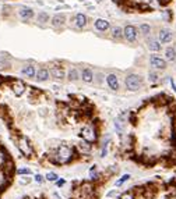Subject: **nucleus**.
Returning <instances> with one entry per match:
<instances>
[{"mask_svg":"<svg viewBox=\"0 0 176 199\" xmlns=\"http://www.w3.org/2000/svg\"><path fill=\"white\" fill-rule=\"evenodd\" d=\"M73 159V150L69 145H60L55 150V156L52 159V163L55 164H66Z\"/></svg>","mask_w":176,"mask_h":199,"instance_id":"nucleus-1","label":"nucleus"},{"mask_svg":"<svg viewBox=\"0 0 176 199\" xmlns=\"http://www.w3.org/2000/svg\"><path fill=\"white\" fill-rule=\"evenodd\" d=\"M124 85L126 88L131 92H137L141 86H143V78L137 74H129L124 79Z\"/></svg>","mask_w":176,"mask_h":199,"instance_id":"nucleus-2","label":"nucleus"},{"mask_svg":"<svg viewBox=\"0 0 176 199\" xmlns=\"http://www.w3.org/2000/svg\"><path fill=\"white\" fill-rule=\"evenodd\" d=\"M80 137L83 138V141H85L88 144H94V142H96V139H98V137H96V130L92 124L84 127L83 130H81Z\"/></svg>","mask_w":176,"mask_h":199,"instance_id":"nucleus-3","label":"nucleus"},{"mask_svg":"<svg viewBox=\"0 0 176 199\" xmlns=\"http://www.w3.org/2000/svg\"><path fill=\"white\" fill-rule=\"evenodd\" d=\"M17 146H18V149H20V152L24 155V156L30 157L31 155L34 153L32 145H31L30 139H28L27 137H20V139H18V144H17Z\"/></svg>","mask_w":176,"mask_h":199,"instance_id":"nucleus-4","label":"nucleus"},{"mask_svg":"<svg viewBox=\"0 0 176 199\" xmlns=\"http://www.w3.org/2000/svg\"><path fill=\"white\" fill-rule=\"evenodd\" d=\"M123 38L130 43L136 42L137 38H138V30L134 25H130L129 24V25H126L123 28Z\"/></svg>","mask_w":176,"mask_h":199,"instance_id":"nucleus-5","label":"nucleus"},{"mask_svg":"<svg viewBox=\"0 0 176 199\" xmlns=\"http://www.w3.org/2000/svg\"><path fill=\"white\" fill-rule=\"evenodd\" d=\"M49 74H50V77H52V78L57 79V81H62V79H64L66 71H64V68L62 67V65L53 64L52 67H50V70H49Z\"/></svg>","mask_w":176,"mask_h":199,"instance_id":"nucleus-6","label":"nucleus"},{"mask_svg":"<svg viewBox=\"0 0 176 199\" xmlns=\"http://www.w3.org/2000/svg\"><path fill=\"white\" fill-rule=\"evenodd\" d=\"M149 64H151V67H154V68H156V70L166 68V60L160 57V56H155V54H153L149 57Z\"/></svg>","mask_w":176,"mask_h":199,"instance_id":"nucleus-7","label":"nucleus"},{"mask_svg":"<svg viewBox=\"0 0 176 199\" xmlns=\"http://www.w3.org/2000/svg\"><path fill=\"white\" fill-rule=\"evenodd\" d=\"M25 84H24L23 81H20V79H14V81H11V91H13V93L16 95V96H21V95H24V92H25Z\"/></svg>","mask_w":176,"mask_h":199,"instance_id":"nucleus-8","label":"nucleus"},{"mask_svg":"<svg viewBox=\"0 0 176 199\" xmlns=\"http://www.w3.org/2000/svg\"><path fill=\"white\" fill-rule=\"evenodd\" d=\"M172 39H173V33L171 30L162 28V30L160 31V33H158V40H160L161 43H169V42H172Z\"/></svg>","mask_w":176,"mask_h":199,"instance_id":"nucleus-9","label":"nucleus"},{"mask_svg":"<svg viewBox=\"0 0 176 199\" xmlns=\"http://www.w3.org/2000/svg\"><path fill=\"white\" fill-rule=\"evenodd\" d=\"M67 21V17L66 14H62V13H57L52 17V25L55 28H60V26H63Z\"/></svg>","mask_w":176,"mask_h":199,"instance_id":"nucleus-10","label":"nucleus"},{"mask_svg":"<svg viewBox=\"0 0 176 199\" xmlns=\"http://www.w3.org/2000/svg\"><path fill=\"white\" fill-rule=\"evenodd\" d=\"M106 84L112 91H119V78L116 77V74H108L106 75Z\"/></svg>","mask_w":176,"mask_h":199,"instance_id":"nucleus-11","label":"nucleus"},{"mask_svg":"<svg viewBox=\"0 0 176 199\" xmlns=\"http://www.w3.org/2000/svg\"><path fill=\"white\" fill-rule=\"evenodd\" d=\"M49 78H50L49 70L45 68V67H41L37 71V75H35V79H37L38 82H46Z\"/></svg>","mask_w":176,"mask_h":199,"instance_id":"nucleus-12","label":"nucleus"},{"mask_svg":"<svg viewBox=\"0 0 176 199\" xmlns=\"http://www.w3.org/2000/svg\"><path fill=\"white\" fill-rule=\"evenodd\" d=\"M21 75H25L28 78H35V75H37V68H35V65L34 64L24 65L23 68H21Z\"/></svg>","mask_w":176,"mask_h":199,"instance_id":"nucleus-13","label":"nucleus"},{"mask_svg":"<svg viewBox=\"0 0 176 199\" xmlns=\"http://www.w3.org/2000/svg\"><path fill=\"white\" fill-rule=\"evenodd\" d=\"M109 21L108 20H103V18H98V20H95V23H94V26H95L96 31H99V32H105V31L109 30Z\"/></svg>","mask_w":176,"mask_h":199,"instance_id":"nucleus-14","label":"nucleus"},{"mask_svg":"<svg viewBox=\"0 0 176 199\" xmlns=\"http://www.w3.org/2000/svg\"><path fill=\"white\" fill-rule=\"evenodd\" d=\"M18 16L21 17V20H24V21H28V20H31L34 17V10L31 9V7H21L20 9V11H18Z\"/></svg>","mask_w":176,"mask_h":199,"instance_id":"nucleus-15","label":"nucleus"},{"mask_svg":"<svg viewBox=\"0 0 176 199\" xmlns=\"http://www.w3.org/2000/svg\"><path fill=\"white\" fill-rule=\"evenodd\" d=\"M87 23H88V18H87L85 14L78 13L77 16H74V25L77 28H84L87 25Z\"/></svg>","mask_w":176,"mask_h":199,"instance_id":"nucleus-16","label":"nucleus"},{"mask_svg":"<svg viewBox=\"0 0 176 199\" xmlns=\"http://www.w3.org/2000/svg\"><path fill=\"white\" fill-rule=\"evenodd\" d=\"M147 47H148L151 52H160L161 50V42L158 39H155V38H149L148 40H147Z\"/></svg>","mask_w":176,"mask_h":199,"instance_id":"nucleus-17","label":"nucleus"},{"mask_svg":"<svg viewBox=\"0 0 176 199\" xmlns=\"http://www.w3.org/2000/svg\"><path fill=\"white\" fill-rule=\"evenodd\" d=\"M81 79H83L84 82H87V84H91V82L94 81V72L91 68H84L83 71H81Z\"/></svg>","mask_w":176,"mask_h":199,"instance_id":"nucleus-18","label":"nucleus"},{"mask_svg":"<svg viewBox=\"0 0 176 199\" xmlns=\"http://www.w3.org/2000/svg\"><path fill=\"white\" fill-rule=\"evenodd\" d=\"M67 79H69L70 82H76L77 79H80V72H78V70L71 67V68L69 70V72H67Z\"/></svg>","mask_w":176,"mask_h":199,"instance_id":"nucleus-19","label":"nucleus"},{"mask_svg":"<svg viewBox=\"0 0 176 199\" xmlns=\"http://www.w3.org/2000/svg\"><path fill=\"white\" fill-rule=\"evenodd\" d=\"M11 67V61L10 59L4 54H0V71H3V70H9Z\"/></svg>","mask_w":176,"mask_h":199,"instance_id":"nucleus-20","label":"nucleus"},{"mask_svg":"<svg viewBox=\"0 0 176 199\" xmlns=\"http://www.w3.org/2000/svg\"><path fill=\"white\" fill-rule=\"evenodd\" d=\"M110 36H112L113 39H122L123 38V30H122V26H113L112 30H110Z\"/></svg>","mask_w":176,"mask_h":199,"instance_id":"nucleus-21","label":"nucleus"},{"mask_svg":"<svg viewBox=\"0 0 176 199\" xmlns=\"http://www.w3.org/2000/svg\"><path fill=\"white\" fill-rule=\"evenodd\" d=\"M77 149H78L80 153H88L91 150V145L88 144V142H85V141H80V142L77 144Z\"/></svg>","mask_w":176,"mask_h":199,"instance_id":"nucleus-22","label":"nucleus"},{"mask_svg":"<svg viewBox=\"0 0 176 199\" xmlns=\"http://www.w3.org/2000/svg\"><path fill=\"white\" fill-rule=\"evenodd\" d=\"M165 57H166L168 61H175V60H176V49H175V47H166Z\"/></svg>","mask_w":176,"mask_h":199,"instance_id":"nucleus-23","label":"nucleus"},{"mask_svg":"<svg viewBox=\"0 0 176 199\" xmlns=\"http://www.w3.org/2000/svg\"><path fill=\"white\" fill-rule=\"evenodd\" d=\"M137 30H138V33H141L143 36H148L151 33V26L148 24H140Z\"/></svg>","mask_w":176,"mask_h":199,"instance_id":"nucleus-24","label":"nucleus"},{"mask_svg":"<svg viewBox=\"0 0 176 199\" xmlns=\"http://www.w3.org/2000/svg\"><path fill=\"white\" fill-rule=\"evenodd\" d=\"M37 21L39 24H46L48 21H49V14L45 13V11H41V13L38 14V17H37Z\"/></svg>","mask_w":176,"mask_h":199,"instance_id":"nucleus-25","label":"nucleus"},{"mask_svg":"<svg viewBox=\"0 0 176 199\" xmlns=\"http://www.w3.org/2000/svg\"><path fill=\"white\" fill-rule=\"evenodd\" d=\"M7 160H9V157H7V153L4 152V149H2V148H0V167H3L4 164L7 163Z\"/></svg>","mask_w":176,"mask_h":199,"instance_id":"nucleus-26","label":"nucleus"},{"mask_svg":"<svg viewBox=\"0 0 176 199\" xmlns=\"http://www.w3.org/2000/svg\"><path fill=\"white\" fill-rule=\"evenodd\" d=\"M31 183H32V178H31L30 176H23L18 180V184H20V185H30Z\"/></svg>","mask_w":176,"mask_h":199,"instance_id":"nucleus-27","label":"nucleus"},{"mask_svg":"<svg viewBox=\"0 0 176 199\" xmlns=\"http://www.w3.org/2000/svg\"><path fill=\"white\" fill-rule=\"evenodd\" d=\"M130 180V174H124V176H122L119 180L116 181V187H120V185H123V184L126 183V181H129Z\"/></svg>","mask_w":176,"mask_h":199,"instance_id":"nucleus-28","label":"nucleus"},{"mask_svg":"<svg viewBox=\"0 0 176 199\" xmlns=\"http://www.w3.org/2000/svg\"><path fill=\"white\" fill-rule=\"evenodd\" d=\"M17 173L20 174V176H30V174H31V170L27 169V167H21V169L17 170Z\"/></svg>","mask_w":176,"mask_h":199,"instance_id":"nucleus-29","label":"nucleus"},{"mask_svg":"<svg viewBox=\"0 0 176 199\" xmlns=\"http://www.w3.org/2000/svg\"><path fill=\"white\" fill-rule=\"evenodd\" d=\"M158 78H160V77H158V74H156L155 71H149L148 72V79L151 82H156L158 81Z\"/></svg>","mask_w":176,"mask_h":199,"instance_id":"nucleus-30","label":"nucleus"},{"mask_svg":"<svg viewBox=\"0 0 176 199\" xmlns=\"http://www.w3.org/2000/svg\"><path fill=\"white\" fill-rule=\"evenodd\" d=\"M57 178H59V176H57L56 173H52V171H50V173L46 174V180H48V181H57Z\"/></svg>","mask_w":176,"mask_h":199,"instance_id":"nucleus-31","label":"nucleus"},{"mask_svg":"<svg viewBox=\"0 0 176 199\" xmlns=\"http://www.w3.org/2000/svg\"><path fill=\"white\" fill-rule=\"evenodd\" d=\"M119 199H134V196H133V194L130 192V191H127V192L122 194V195H120V198H119Z\"/></svg>","mask_w":176,"mask_h":199,"instance_id":"nucleus-32","label":"nucleus"},{"mask_svg":"<svg viewBox=\"0 0 176 199\" xmlns=\"http://www.w3.org/2000/svg\"><path fill=\"white\" fill-rule=\"evenodd\" d=\"M116 195H117V192H116V191H115V189H112V191H109V192L106 194V196H108V198H115V196H116Z\"/></svg>","mask_w":176,"mask_h":199,"instance_id":"nucleus-33","label":"nucleus"},{"mask_svg":"<svg viewBox=\"0 0 176 199\" xmlns=\"http://www.w3.org/2000/svg\"><path fill=\"white\" fill-rule=\"evenodd\" d=\"M34 180H35V181H37V183H43V177L42 176H41V174H37V176H35V178H34Z\"/></svg>","mask_w":176,"mask_h":199,"instance_id":"nucleus-34","label":"nucleus"},{"mask_svg":"<svg viewBox=\"0 0 176 199\" xmlns=\"http://www.w3.org/2000/svg\"><path fill=\"white\" fill-rule=\"evenodd\" d=\"M169 199H176V188H172V191L169 194Z\"/></svg>","mask_w":176,"mask_h":199,"instance_id":"nucleus-35","label":"nucleus"},{"mask_svg":"<svg viewBox=\"0 0 176 199\" xmlns=\"http://www.w3.org/2000/svg\"><path fill=\"white\" fill-rule=\"evenodd\" d=\"M96 77H98V82H99V84H102V81H103V75H102V74H98Z\"/></svg>","mask_w":176,"mask_h":199,"instance_id":"nucleus-36","label":"nucleus"},{"mask_svg":"<svg viewBox=\"0 0 176 199\" xmlns=\"http://www.w3.org/2000/svg\"><path fill=\"white\" fill-rule=\"evenodd\" d=\"M163 17H165V18H168V20H171V13H169V11H168V13L165 11V13H163Z\"/></svg>","mask_w":176,"mask_h":199,"instance_id":"nucleus-37","label":"nucleus"},{"mask_svg":"<svg viewBox=\"0 0 176 199\" xmlns=\"http://www.w3.org/2000/svg\"><path fill=\"white\" fill-rule=\"evenodd\" d=\"M64 183H66V181H64V180H60V181H57V187H62V185H63Z\"/></svg>","mask_w":176,"mask_h":199,"instance_id":"nucleus-38","label":"nucleus"},{"mask_svg":"<svg viewBox=\"0 0 176 199\" xmlns=\"http://www.w3.org/2000/svg\"><path fill=\"white\" fill-rule=\"evenodd\" d=\"M171 85H172V89H173V91L176 92V85H175V82H173L172 79H171Z\"/></svg>","mask_w":176,"mask_h":199,"instance_id":"nucleus-39","label":"nucleus"},{"mask_svg":"<svg viewBox=\"0 0 176 199\" xmlns=\"http://www.w3.org/2000/svg\"><path fill=\"white\" fill-rule=\"evenodd\" d=\"M55 198H56V199H62V198H60V195H59L57 192H55Z\"/></svg>","mask_w":176,"mask_h":199,"instance_id":"nucleus-40","label":"nucleus"},{"mask_svg":"<svg viewBox=\"0 0 176 199\" xmlns=\"http://www.w3.org/2000/svg\"><path fill=\"white\" fill-rule=\"evenodd\" d=\"M161 3H168V2H169V0H160Z\"/></svg>","mask_w":176,"mask_h":199,"instance_id":"nucleus-41","label":"nucleus"},{"mask_svg":"<svg viewBox=\"0 0 176 199\" xmlns=\"http://www.w3.org/2000/svg\"><path fill=\"white\" fill-rule=\"evenodd\" d=\"M98 2H102V0H98Z\"/></svg>","mask_w":176,"mask_h":199,"instance_id":"nucleus-42","label":"nucleus"},{"mask_svg":"<svg viewBox=\"0 0 176 199\" xmlns=\"http://www.w3.org/2000/svg\"><path fill=\"white\" fill-rule=\"evenodd\" d=\"M0 184H2V181H0ZM0 188H2V187H0Z\"/></svg>","mask_w":176,"mask_h":199,"instance_id":"nucleus-43","label":"nucleus"}]
</instances>
